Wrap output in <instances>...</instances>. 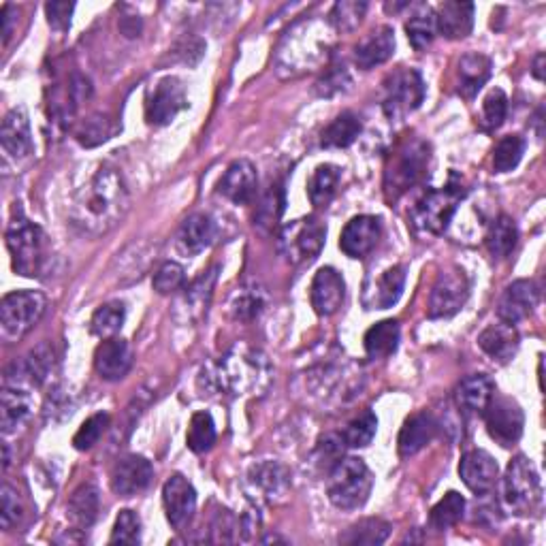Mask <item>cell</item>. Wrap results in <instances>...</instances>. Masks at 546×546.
Masks as SVG:
<instances>
[{
	"label": "cell",
	"instance_id": "1f68e13d",
	"mask_svg": "<svg viewBox=\"0 0 546 546\" xmlns=\"http://www.w3.org/2000/svg\"><path fill=\"white\" fill-rule=\"evenodd\" d=\"M214 284H216V269H210L186 288V293L178 301V314L186 320V323H195V320H199L207 312Z\"/></svg>",
	"mask_w": 546,
	"mask_h": 546
},
{
	"label": "cell",
	"instance_id": "f546056e",
	"mask_svg": "<svg viewBox=\"0 0 546 546\" xmlns=\"http://www.w3.org/2000/svg\"><path fill=\"white\" fill-rule=\"evenodd\" d=\"M495 397V382L485 374L463 378L455 391L457 406L468 414H483Z\"/></svg>",
	"mask_w": 546,
	"mask_h": 546
},
{
	"label": "cell",
	"instance_id": "2e32d148",
	"mask_svg": "<svg viewBox=\"0 0 546 546\" xmlns=\"http://www.w3.org/2000/svg\"><path fill=\"white\" fill-rule=\"evenodd\" d=\"M163 506L167 521L182 529L190 523L192 515L197 510V491L190 485V480L182 474H173L163 487Z\"/></svg>",
	"mask_w": 546,
	"mask_h": 546
},
{
	"label": "cell",
	"instance_id": "5bb4252c",
	"mask_svg": "<svg viewBox=\"0 0 546 546\" xmlns=\"http://www.w3.org/2000/svg\"><path fill=\"white\" fill-rule=\"evenodd\" d=\"M188 107V94L182 79L165 77L160 79L146 105V118L154 126H165Z\"/></svg>",
	"mask_w": 546,
	"mask_h": 546
},
{
	"label": "cell",
	"instance_id": "52a82bcc",
	"mask_svg": "<svg viewBox=\"0 0 546 546\" xmlns=\"http://www.w3.org/2000/svg\"><path fill=\"white\" fill-rule=\"evenodd\" d=\"M429 146L423 139L401 143L384 173V195L391 203L401 199L410 188L419 184L429 169Z\"/></svg>",
	"mask_w": 546,
	"mask_h": 546
},
{
	"label": "cell",
	"instance_id": "e0dca14e",
	"mask_svg": "<svg viewBox=\"0 0 546 546\" xmlns=\"http://www.w3.org/2000/svg\"><path fill=\"white\" fill-rule=\"evenodd\" d=\"M154 478L152 463L141 455L122 457L111 470V489L120 497H133L146 491Z\"/></svg>",
	"mask_w": 546,
	"mask_h": 546
},
{
	"label": "cell",
	"instance_id": "ee69618b",
	"mask_svg": "<svg viewBox=\"0 0 546 546\" xmlns=\"http://www.w3.org/2000/svg\"><path fill=\"white\" fill-rule=\"evenodd\" d=\"M186 442L190 451L197 455L212 451V446L216 444V425L210 412H197L192 416Z\"/></svg>",
	"mask_w": 546,
	"mask_h": 546
},
{
	"label": "cell",
	"instance_id": "9a60e30c",
	"mask_svg": "<svg viewBox=\"0 0 546 546\" xmlns=\"http://www.w3.org/2000/svg\"><path fill=\"white\" fill-rule=\"evenodd\" d=\"M248 485L259 500L278 504L291 491V472L278 461H259L248 470Z\"/></svg>",
	"mask_w": 546,
	"mask_h": 546
},
{
	"label": "cell",
	"instance_id": "d6a6232c",
	"mask_svg": "<svg viewBox=\"0 0 546 546\" xmlns=\"http://www.w3.org/2000/svg\"><path fill=\"white\" fill-rule=\"evenodd\" d=\"M406 286V267L395 265L387 269L378 278V282L372 288V295H365V308L367 310H389L399 301L401 293Z\"/></svg>",
	"mask_w": 546,
	"mask_h": 546
},
{
	"label": "cell",
	"instance_id": "4316f807",
	"mask_svg": "<svg viewBox=\"0 0 546 546\" xmlns=\"http://www.w3.org/2000/svg\"><path fill=\"white\" fill-rule=\"evenodd\" d=\"M436 433H438V421L433 419L429 412L412 414L399 431V440H397L399 455L412 457L416 453H421L423 448L436 438Z\"/></svg>",
	"mask_w": 546,
	"mask_h": 546
},
{
	"label": "cell",
	"instance_id": "11a10c76",
	"mask_svg": "<svg viewBox=\"0 0 546 546\" xmlns=\"http://www.w3.org/2000/svg\"><path fill=\"white\" fill-rule=\"evenodd\" d=\"M508 114V99L504 90L495 88L487 94V99L483 103V126L487 131H495V128H500L506 120Z\"/></svg>",
	"mask_w": 546,
	"mask_h": 546
},
{
	"label": "cell",
	"instance_id": "277c9868",
	"mask_svg": "<svg viewBox=\"0 0 546 546\" xmlns=\"http://www.w3.org/2000/svg\"><path fill=\"white\" fill-rule=\"evenodd\" d=\"M5 237L13 269L26 278H41L47 263H50V256H47V237L39 224L30 222L22 210H18L9 222Z\"/></svg>",
	"mask_w": 546,
	"mask_h": 546
},
{
	"label": "cell",
	"instance_id": "e575fe53",
	"mask_svg": "<svg viewBox=\"0 0 546 546\" xmlns=\"http://www.w3.org/2000/svg\"><path fill=\"white\" fill-rule=\"evenodd\" d=\"M401 329L397 320H382V323L374 325L363 337V346L369 359H387L399 346Z\"/></svg>",
	"mask_w": 546,
	"mask_h": 546
},
{
	"label": "cell",
	"instance_id": "91938a15",
	"mask_svg": "<svg viewBox=\"0 0 546 546\" xmlns=\"http://www.w3.org/2000/svg\"><path fill=\"white\" fill-rule=\"evenodd\" d=\"M75 5L73 3H47L45 13H47V22L58 32L69 30L71 26V15H73Z\"/></svg>",
	"mask_w": 546,
	"mask_h": 546
},
{
	"label": "cell",
	"instance_id": "9c48e42d",
	"mask_svg": "<svg viewBox=\"0 0 546 546\" xmlns=\"http://www.w3.org/2000/svg\"><path fill=\"white\" fill-rule=\"evenodd\" d=\"M504 504L515 515H532L542 504V485L536 465L519 455L510 461L504 476Z\"/></svg>",
	"mask_w": 546,
	"mask_h": 546
},
{
	"label": "cell",
	"instance_id": "ba28073f",
	"mask_svg": "<svg viewBox=\"0 0 546 546\" xmlns=\"http://www.w3.org/2000/svg\"><path fill=\"white\" fill-rule=\"evenodd\" d=\"M47 299L39 291H15L0 301V335L7 344L18 342L43 318Z\"/></svg>",
	"mask_w": 546,
	"mask_h": 546
},
{
	"label": "cell",
	"instance_id": "8d00e7d4",
	"mask_svg": "<svg viewBox=\"0 0 546 546\" xmlns=\"http://www.w3.org/2000/svg\"><path fill=\"white\" fill-rule=\"evenodd\" d=\"M361 135V120L352 114V111H344L342 116H337L320 137V146L331 150V148H348L357 141Z\"/></svg>",
	"mask_w": 546,
	"mask_h": 546
},
{
	"label": "cell",
	"instance_id": "60d3db41",
	"mask_svg": "<svg viewBox=\"0 0 546 546\" xmlns=\"http://www.w3.org/2000/svg\"><path fill=\"white\" fill-rule=\"evenodd\" d=\"M342 173L335 165H320L312 173L308 184V195L314 207H327L335 197L337 186H340Z\"/></svg>",
	"mask_w": 546,
	"mask_h": 546
},
{
	"label": "cell",
	"instance_id": "ffe728a7",
	"mask_svg": "<svg viewBox=\"0 0 546 546\" xmlns=\"http://www.w3.org/2000/svg\"><path fill=\"white\" fill-rule=\"evenodd\" d=\"M344 297H346V282L340 276V271L333 267L318 269L310 288L314 312L318 316H333L342 308Z\"/></svg>",
	"mask_w": 546,
	"mask_h": 546
},
{
	"label": "cell",
	"instance_id": "4dcf8cb0",
	"mask_svg": "<svg viewBox=\"0 0 546 546\" xmlns=\"http://www.w3.org/2000/svg\"><path fill=\"white\" fill-rule=\"evenodd\" d=\"M436 28L446 39H465L474 28L472 3H444L436 11Z\"/></svg>",
	"mask_w": 546,
	"mask_h": 546
},
{
	"label": "cell",
	"instance_id": "74e56055",
	"mask_svg": "<svg viewBox=\"0 0 546 546\" xmlns=\"http://www.w3.org/2000/svg\"><path fill=\"white\" fill-rule=\"evenodd\" d=\"M519 229L510 216H500L491 222V227L485 235L487 250L495 259H506V256L517 248Z\"/></svg>",
	"mask_w": 546,
	"mask_h": 546
},
{
	"label": "cell",
	"instance_id": "f1b7e54d",
	"mask_svg": "<svg viewBox=\"0 0 546 546\" xmlns=\"http://www.w3.org/2000/svg\"><path fill=\"white\" fill-rule=\"evenodd\" d=\"M0 143H3L5 154L11 158H24L32 154L30 122L22 107L11 109L5 116L3 128H0Z\"/></svg>",
	"mask_w": 546,
	"mask_h": 546
},
{
	"label": "cell",
	"instance_id": "f5cc1de1",
	"mask_svg": "<svg viewBox=\"0 0 546 546\" xmlns=\"http://www.w3.org/2000/svg\"><path fill=\"white\" fill-rule=\"evenodd\" d=\"M107 425H109V414L107 412H99V414L90 416V419L82 427H79V431L75 433L73 446L77 448V451H90L94 444H99Z\"/></svg>",
	"mask_w": 546,
	"mask_h": 546
},
{
	"label": "cell",
	"instance_id": "ab89813d",
	"mask_svg": "<svg viewBox=\"0 0 546 546\" xmlns=\"http://www.w3.org/2000/svg\"><path fill=\"white\" fill-rule=\"evenodd\" d=\"M391 523H387L384 519H363L359 523L352 525L350 529H346V534L340 536L342 544H352V546H378L382 542H387V538L391 536Z\"/></svg>",
	"mask_w": 546,
	"mask_h": 546
},
{
	"label": "cell",
	"instance_id": "7bdbcfd3",
	"mask_svg": "<svg viewBox=\"0 0 546 546\" xmlns=\"http://www.w3.org/2000/svg\"><path fill=\"white\" fill-rule=\"evenodd\" d=\"M463 510H465L463 495L457 491H448L442 500L431 508L429 523L433 529H438V532H446V529L455 527L461 521Z\"/></svg>",
	"mask_w": 546,
	"mask_h": 546
},
{
	"label": "cell",
	"instance_id": "7402d4cb",
	"mask_svg": "<svg viewBox=\"0 0 546 546\" xmlns=\"http://www.w3.org/2000/svg\"><path fill=\"white\" fill-rule=\"evenodd\" d=\"M459 476L472 493L487 495L497 483L500 465L487 451H470L459 463Z\"/></svg>",
	"mask_w": 546,
	"mask_h": 546
},
{
	"label": "cell",
	"instance_id": "7dc6e473",
	"mask_svg": "<svg viewBox=\"0 0 546 546\" xmlns=\"http://www.w3.org/2000/svg\"><path fill=\"white\" fill-rule=\"evenodd\" d=\"M378 429V419L372 410H365L355 421H350L346 431L342 433V440L350 448H365L372 444Z\"/></svg>",
	"mask_w": 546,
	"mask_h": 546
},
{
	"label": "cell",
	"instance_id": "484cf974",
	"mask_svg": "<svg viewBox=\"0 0 546 546\" xmlns=\"http://www.w3.org/2000/svg\"><path fill=\"white\" fill-rule=\"evenodd\" d=\"M218 237L216 222L207 214L188 216L178 231V248L186 256H197L210 248Z\"/></svg>",
	"mask_w": 546,
	"mask_h": 546
},
{
	"label": "cell",
	"instance_id": "ac0fdd59",
	"mask_svg": "<svg viewBox=\"0 0 546 546\" xmlns=\"http://www.w3.org/2000/svg\"><path fill=\"white\" fill-rule=\"evenodd\" d=\"M538 301H540L538 284L532 280H517L512 282L500 297V303H497V316L508 325H517L527 316H532Z\"/></svg>",
	"mask_w": 546,
	"mask_h": 546
},
{
	"label": "cell",
	"instance_id": "bcb514c9",
	"mask_svg": "<svg viewBox=\"0 0 546 546\" xmlns=\"http://www.w3.org/2000/svg\"><path fill=\"white\" fill-rule=\"evenodd\" d=\"M52 365H54L52 348L47 344H41L20 363V374H22L20 380H28L32 384H41L47 378V374H50Z\"/></svg>",
	"mask_w": 546,
	"mask_h": 546
},
{
	"label": "cell",
	"instance_id": "f6af8a7d",
	"mask_svg": "<svg viewBox=\"0 0 546 546\" xmlns=\"http://www.w3.org/2000/svg\"><path fill=\"white\" fill-rule=\"evenodd\" d=\"M406 32H408V41L412 43V47L416 52H423L431 45V41L436 39V13L431 9L416 13L414 18H410L406 22Z\"/></svg>",
	"mask_w": 546,
	"mask_h": 546
},
{
	"label": "cell",
	"instance_id": "f35d334b",
	"mask_svg": "<svg viewBox=\"0 0 546 546\" xmlns=\"http://www.w3.org/2000/svg\"><path fill=\"white\" fill-rule=\"evenodd\" d=\"M267 305V295L261 286L250 284L237 288V293L231 297L229 312L235 320H242V323H250V320L259 318L261 312Z\"/></svg>",
	"mask_w": 546,
	"mask_h": 546
},
{
	"label": "cell",
	"instance_id": "7a4b0ae2",
	"mask_svg": "<svg viewBox=\"0 0 546 546\" xmlns=\"http://www.w3.org/2000/svg\"><path fill=\"white\" fill-rule=\"evenodd\" d=\"M331 45L333 37L327 24L316 20L303 22L284 37L276 56V67L282 75L291 77L316 71L320 64L327 62Z\"/></svg>",
	"mask_w": 546,
	"mask_h": 546
},
{
	"label": "cell",
	"instance_id": "7c38bea8",
	"mask_svg": "<svg viewBox=\"0 0 546 546\" xmlns=\"http://www.w3.org/2000/svg\"><path fill=\"white\" fill-rule=\"evenodd\" d=\"M470 297V282L465 278L463 269L448 267L444 269L436 284L431 288L429 297V318H451L463 310L465 301Z\"/></svg>",
	"mask_w": 546,
	"mask_h": 546
},
{
	"label": "cell",
	"instance_id": "816d5d0a",
	"mask_svg": "<svg viewBox=\"0 0 546 546\" xmlns=\"http://www.w3.org/2000/svg\"><path fill=\"white\" fill-rule=\"evenodd\" d=\"M284 212V188L282 186H271L267 195L263 197V203L259 205V212H256V224L261 229H273L278 224L280 216Z\"/></svg>",
	"mask_w": 546,
	"mask_h": 546
},
{
	"label": "cell",
	"instance_id": "db71d44e",
	"mask_svg": "<svg viewBox=\"0 0 546 546\" xmlns=\"http://www.w3.org/2000/svg\"><path fill=\"white\" fill-rule=\"evenodd\" d=\"M111 544H139L141 542V519L133 510H120L114 532H111Z\"/></svg>",
	"mask_w": 546,
	"mask_h": 546
},
{
	"label": "cell",
	"instance_id": "83f0119b",
	"mask_svg": "<svg viewBox=\"0 0 546 546\" xmlns=\"http://www.w3.org/2000/svg\"><path fill=\"white\" fill-rule=\"evenodd\" d=\"M395 54V32L389 26H380L357 45L355 62L363 71H369L387 62Z\"/></svg>",
	"mask_w": 546,
	"mask_h": 546
},
{
	"label": "cell",
	"instance_id": "4fadbf2b",
	"mask_svg": "<svg viewBox=\"0 0 546 546\" xmlns=\"http://www.w3.org/2000/svg\"><path fill=\"white\" fill-rule=\"evenodd\" d=\"M485 414V425L489 436L504 448L515 446L525 427V416L521 406L515 399L510 397H493L491 404L487 406Z\"/></svg>",
	"mask_w": 546,
	"mask_h": 546
},
{
	"label": "cell",
	"instance_id": "9f6ffc18",
	"mask_svg": "<svg viewBox=\"0 0 546 546\" xmlns=\"http://www.w3.org/2000/svg\"><path fill=\"white\" fill-rule=\"evenodd\" d=\"M186 282V273H184V267L180 263H165L163 267H160L156 271V276L152 280L154 284V291L160 293V295H171L175 291H180V288L184 286Z\"/></svg>",
	"mask_w": 546,
	"mask_h": 546
},
{
	"label": "cell",
	"instance_id": "836d02e7",
	"mask_svg": "<svg viewBox=\"0 0 546 546\" xmlns=\"http://www.w3.org/2000/svg\"><path fill=\"white\" fill-rule=\"evenodd\" d=\"M491 75V60L483 54H465L459 60V94L474 99Z\"/></svg>",
	"mask_w": 546,
	"mask_h": 546
},
{
	"label": "cell",
	"instance_id": "3957f363",
	"mask_svg": "<svg viewBox=\"0 0 546 546\" xmlns=\"http://www.w3.org/2000/svg\"><path fill=\"white\" fill-rule=\"evenodd\" d=\"M214 380L216 387L229 395H256L269 387L271 365L261 350L237 344L218 363Z\"/></svg>",
	"mask_w": 546,
	"mask_h": 546
},
{
	"label": "cell",
	"instance_id": "94428289",
	"mask_svg": "<svg viewBox=\"0 0 546 546\" xmlns=\"http://www.w3.org/2000/svg\"><path fill=\"white\" fill-rule=\"evenodd\" d=\"M15 20H18V13H15V9L11 5H5L3 7V43L7 45L11 35H13V24Z\"/></svg>",
	"mask_w": 546,
	"mask_h": 546
},
{
	"label": "cell",
	"instance_id": "d6986e66",
	"mask_svg": "<svg viewBox=\"0 0 546 546\" xmlns=\"http://www.w3.org/2000/svg\"><path fill=\"white\" fill-rule=\"evenodd\" d=\"M256 188H259V175L246 158L231 163L218 182L220 195L235 205H248L256 197Z\"/></svg>",
	"mask_w": 546,
	"mask_h": 546
},
{
	"label": "cell",
	"instance_id": "6f0895ef",
	"mask_svg": "<svg viewBox=\"0 0 546 546\" xmlns=\"http://www.w3.org/2000/svg\"><path fill=\"white\" fill-rule=\"evenodd\" d=\"M22 515L24 506L20 502V495L5 485L3 491H0V525H3V529H11L20 523Z\"/></svg>",
	"mask_w": 546,
	"mask_h": 546
},
{
	"label": "cell",
	"instance_id": "6da1fadb",
	"mask_svg": "<svg viewBox=\"0 0 546 546\" xmlns=\"http://www.w3.org/2000/svg\"><path fill=\"white\" fill-rule=\"evenodd\" d=\"M128 203L131 199L120 171L103 167L77 190L71 205V220L82 231L101 235L124 218Z\"/></svg>",
	"mask_w": 546,
	"mask_h": 546
},
{
	"label": "cell",
	"instance_id": "680465c9",
	"mask_svg": "<svg viewBox=\"0 0 546 546\" xmlns=\"http://www.w3.org/2000/svg\"><path fill=\"white\" fill-rule=\"evenodd\" d=\"M348 86H350L348 71L344 67H331L327 71V75L316 84V94L327 96L329 99V96H335V94L348 90Z\"/></svg>",
	"mask_w": 546,
	"mask_h": 546
},
{
	"label": "cell",
	"instance_id": "d4e9b609",
	"mask_svg": "<svg viewBox=\"0 0 546 546\" xmlns=\"http://www.w3.org/2000/svg\"><path fill=\"white\" fill-rule=\"evenodd\" d=\"M35 412V399L20 384H5L0 393V427L3 433L18 431Z\"/></svg>",
	"mask_w": 546,
	"mask_h": 546
},
{
	"label": "cell",
	"instance_id": "681fc988",
	"mask_svg": "<svg viewBox=\"0 0 546 546\" xmlns=\"http://www.w3.org/2000/svg\"><path fill=\"white\" fill-rule=\"evenodd\" d=\"M365 11H367V3H352V0H342V3L333 5V9L329 13V22L335 30L352 32L361 24Z\"/></svg>",
	"mask_w": 546,
	"mask_h": 546
},
{
	"label": "cell",
	"instance_id": "c3c4849f",
	"mask_svg": "<svg viewBox=\"0 0 546 546\" xmlns=\"http://www.w3.org/2000/svg\"><path fill=\"white\" fill-rule=\"evenodd\" d=\"M525 154V139L519 135H508L495 146L493 169L497 173H508L515 169Z\"/></svg>",
	"mask_w": 546,
	"mask_h": 546
},
{
	"label": "cell",
	"instance_id": "f907efd6",
	"mask_svg": "<svg viewBox=\"0 0 546 546\" xmlns=\"http://www.w3.org/2000/svg\"><path fill=\"white\" fill-rule=\"evenodd\" d=\"M114 133H116V126H111L109 118L92 116L77 128L75 137L84 148H94V146H99V143L111 139V135Z\"/></svg>",
	"mask_w": 546,
	"mask_h": 546
},
{
	"label": "cell",
	"instance_id": "8992f818",
	"mask_svg": "<svg viewBox=\"0 0 546 546\" xmlns=\"http://www.w3.org/2000/svg\"><path fill=\"white\" fill-rule=\"evenodd\" d=\"M468 197V188L457 173H451V180L444 188L429 190L427 195L414 205L410 214L412 224L431 235H442L448 229V222L453 220L459 203Z\"/></svg>",
	"mask_w": 546,
	"mask_h": 546
},
{
	"label": "cell",
	"instance_id": "30bf717a",
	"mask_svg": "<svg viewBox=\"0 0 546 546\" xmlns=\"http://www.w3.org/2000/svg\"><path fill=\"white\" fill-rule=\"evenodd\" d=\"M327 239V227L316 216L299 218L282 227L278 237V248L291 265L308 263L320 254Z\"/></svg>",
	"mask_w": 546,
	"mask_h": 546
},
{
	"label": "cell",
	"instance_id": "8fae6325",
	"mask_svg": "<svg viewBox=\"0 0 546 546\" xmlns=\"http://www.w3.org/2000/svg\"><path fill=\"white\" fill-rule=\"evenodd\" d=\"M425 99V82L419 71L397 69L384 79L382 109L391 120H401L421 107Z\"/></svg>",
	"mask_w": 546,
	"mask_h": 546
},
{
	"label": "cell",
	"instance_id": "603a6c76",
	"mask_svg": "<svg viewBox=\"0 0 546 546\" xmlns=\"http://www.w3.org/2000/svg\"><path fill=\"white\" fill-rule=\"evenodd\" d=\"M133 346L120 337H109L94 352L96 374L103 380H122L133 367Z\"/></svg>",
	"mask_w": 546,
	"mask_h": 546
},
{
	"label": "cell",
	"instance_id": "6125c7cd",
	"mask_svg": "<svg viewBox=\"0 0 546 546\" xmlns=\"http://www.w3.org/2000/svg\"><path fill=\"white\" fill-rule=\"evenodd\" d=\"M542 64H544V54H538V56H536V62H534V77H536V79H544Z\"/></svg>",
	"mask_w": 546,
	"mask_h": 546
},
{
	"label": "cell",
	"instance_id": "44dd1931",
	"mask_svg": "<svg viewBox=\"0 0 546 546\" xmlns=\"http://www.w3.org/2000/svg\"><path fill=\"white\" fill-rule=\"evenodd\" d=\"M382 235V224L376 216L352 218L340 237V248L350 259H365L378 244Z\"/></svg>",
	"mask_w": 546,
	"mask_h": 546
},
{
	"label": "cell",
	"instance_id": "5b68a950",
	"mask_svg": "<svg viewBox=\"0 0 546 546\" xmlns=\"http://www.w3.org/2000/svg\"><path fill=\"white\" fill-rule=\"evenodd\" d=\"M374 489V474L367 463L357 457L340 459L329 474L327 495L329 502L340 510L361 508Z\"/></svg>",
	"mask_w": 546,
	"mask_h": 546
},
{
	"label": "cell",
	"instance_id": "b9f144b4",
	"mask_svg": "<svg viewBox=\"0 0 546 546\" xmlns=\"http://www.w3.org/2000/svg\"><path fill=\"white\" fill-rule=\"evenodd\" d=\"M124 320H126L124 303L109 301V303L101 305V308L92 314L90 329H92V333L96 337H101V340H109V337H114L116 333H120Z\"/></svg>",
	"mask_w": 546,
	"mask_h": 546
},
{
	"label": "cell",
	"instance_id": "d590c367",
	"mask_svg": "<svg viewBox=\"0 0 546 546\" xmlns=\"http://www.w3.org/2000/svg\"><path fill=\"white\" fill-rule=\"evenodd\" d=\"M101 510V497H99V489L94 485H82L79 487L69 500V519L73 525H77L79 529H88L96 517H99Z\"/></svg>",
	"mask_w": 546,
	"mask_h": 546
},
{
	"label": "cell",
	"instance_id": "cb8c5ba5",
	"mask_svg": "<svg viewBox=\"0 0 546 546\" xmlns=\"http://www.w3.org/2000/svg\"><path fill=\"white\" fill-rule=\"evenodd\" d=\"M519 344H521L519 331L515 329V325H508V323H504V320L502 323L487 327L483 333L478 335L480 350H483L491 361L500 363V365H506L517 357Z\"/></svg>",
	"mask_w": 546,
	"mask_h": 546
}]
</instances>
